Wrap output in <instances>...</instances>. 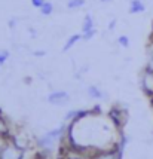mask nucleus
<instances>
[{"label": "nucleus", "mask_w": 153, "mask_h": 159, "mask_svg": "<svg viewBox=\"0 0 153 159\" xmlns=\"http://www.w3.org/2000/svg\"><path fill=\"white\" fill-rule=\"evenodd\" d=\"M80 40H83V39H82V33H74V34H71L69 39L65 40V43H64V46L61 51H63V52H69L70 49L73 48L76 43H79Z\"/></svg>", "instance_id": "obj_9"}, {"label": "nucleus", "mask_w": 153, "mask_h": 159, "mask_svg": "<svg viewBox=\"0 0 153 159\" xmlns=\"http://www.w3.org/2000/svg\"><path fill=\"white\" fill-rule=\"evenodd\" d=\"M146 3L143 2V0H131L129 2V9H128V12L131 15H137V14H143V12H146Z\"/></svg>", "instance_id": "obj_8"}, {"label": "nucleus", "mask_w": 153, "mask_h": 159, "mask_svg": "<svg viewBox=\"0 0 153 159\" xmlns=\"http://www.w3.org/2000/svg\"><path fill=\"white\" fill-rule=\"evenodd\" d=\"M39 11H40V14H42L43 16H51V15L54 14L55 7H54V3H52V2H46Z\"/></svg>", "instance_id": "obj_13"}, {"label": "nucleus", "mask_w": 153, "mask_h": 159, "mask_svg": "<svg viewBox=\"0 0 153 159\" xmlns=\"http://www.w3.org/2000/svg\"><path fill=\"white\" fill-rule=\"evenodd\" d=\"M30 2H31V6H33V7H37V9H40V7H42L43 5H45V3L48 2V0H30Z\"/></svg>", "instance_id": "obj_18"}, {"label": "nucleus", "mask_w": 153, "mask_h": 159, "mask_svg": "<svg viewBox=\"0 0 153 159\" xmlns=\"http://www.w3.org/2000/svg\"><path fill=\"white\" fill-rule=\"evenodd\" d=\"M146 69L153 70V39H150L146 46Z\"/></svg>", "instance_id": "obj_11"}, {"label": "nucleus", "mask_w": 153, "mask_h": 159, "mask_svg": "<svg viewBox=\"0 0 153 159\" xmlns=\"http://www.w3.org/2000/svg\"><path fill=\"white\" fill-rule=\"evenodd\" d=\"M116 42H118V45L120 48H129V43H131V42H129V37L126 34H120Z\"/></svg>", "instance_id": "obj_15"}, {"label": "nucleus", "mask_w": 153, "mask_h": 159, "mask_svg": "<svg viewBox=\"0 0 153 159\" xmlns=\"http://www.w3.org/2000/svg\"><path fill=\"white\" fill-rule=\"evenodd\" d=\"M140 86L147 97L153 98V70L144 67V70L140 75Z\"/></svg>", "instance_id": "obj_5"}, {"label": "nucleus", "mask_w": 153, "mask_h": 159, "mask_svg": "<svg viewBox=\"0 0 153 159\" xmlns=\"http://www.w3.org/2000/svg\"><path fill=\"white\" fill-rule=\"evenodd\" d=\"M95 34H97V28L92 30V31H88V33H82V39H83V40H91Z\"/></svg>", "instance_id": "obj_17"}, {"label": "nucleus", "mask_w": 153, "mask_h": 159, "mask_svg": "<svg viewBox=\"0 0 153 159\" xmlns=\"http://www.w3.org/2000/svg\"><path fill=\"white\" fill-rule=\"evenodd\" d=\"M67 128H69V124L63 122L61 125H58L56 128H52V129L46 131L43 135H40V137L37 139V146H39L42 150H46V152L55 149V146L65 137Z\"/></svg>", "instance_id": "obj_1"}, {"label": "nucleus", "mask_w": 153, "mask_h": 159, "mask_svg": "<svg viewBox=\"0 0 153 159\" xmlns=\"http://www.w3.org/2000/svg\"><path fill=\"white\" fill-rule=\"evenodd\" d=\"M85 92H86V95L91 98V100H94V101H103L107 98V94L104 92L103 88H100L98 85H88L86 88H85Z\"/></svg>", "instance_id": "obj_7"}, {"label": "nucleus", "mask_w": 153, "mask_h": 159, "mask_svg": "<svg viewBox=\"0 0 153 159\" xmlns=\"http://www.w3.org/2000/svg\"><path fill=\"white\" fill-rule=\"evenodd\" d=\"M70 100H71V95L65 89H55L49 92L46 97V101L51 106H65L70 103Z\"/></svg>", "instance_id": "obj_4"}, {"label": "nucleus", "mask_w": 153, "mask_h": 159, "mask_svg": "<svg viewBox=\"0 0 153 159\" xmlns=\"http://www.w3.org/2000/svg\"><path fill=\"white\" fill-rule=\"evenodd\" d=\"M92 30H95V21L91 14H86L83 18V22H82V33H88Z\"/></svg>", "instance_id": "obj_10"}, {"label": "nucleus", "mask_w": 153, "mask_h": 159, "mask_svg": "<svg viewBox=\"0 0 153 159\" xmlns=\"http://www.w3.org/2000/svg\"><path fill=\"white\" fill-rule=\"evenodd\" d=\"M16 18H11L9 20V22H7V25H9V28H15V25H16Z\"/></svg>", "instance_id": "obj_20"}, {"label": "nucleus", "mask_w": 153, "mask_h": 159, "mask_svg": "<svg viewBox=\"0 0 153 159\" xmlns=\"http://www.w3.org/2000/svg\"><path fill=\"white\" fill-rule=\"evenodd\" d=\"M101 3H110V2H113V0H100Z\"/></svg>", "instance_id": "obj_23"}, {"label": "nucleus", "mask_w": 153, "mask_h": 159, "mask_svg": "<svg viewBox=\"0 0 153 159\" xmlns=\"http://www.w3.org/2000/svg\"><path fill=\"white\" fill-rule=\"evenodd\" d=\"M0 135L6 137V139L11 137V126H9V122L6 120V118L3 115L0 116Z\"/></svg>", "instance_id": "obj_12"}, {"label": "nucleus", "mask_w": 153, "mask_h": 159, "mask_svg": "<svg viewBox=\"0 0 153 159\" xmlns=\"http://www.w3.org/2000/svg\"><path fill=\"white\" fill-rule=\"evenodd\" d=\"M109 119L111 120V124L115 125L116 129H124V126L126 125L128 119H129V115H128V110L122 106H111L110 110H109Z\"/></svg>", "instance_id": "obj_2"}, {"label": "nucleus", "mask_w": 153, "mask_h": 159, "mask_svg": "<svg viewBox=\"0 0 153 159\" xmlns=\"http://www.w3.org/2000/svg\"><path fill=\"white\" fill-rule=\"evenodd\" d=\"M9 139H6V137H2V135H0V152H2V149H3V146L6 144V141Z\"/></svg>", "instance_id": "obj_22"}, {"label": "nucleus", "mask_w": 153, "mask_h": 159, "mask_svg": "<svg viewBox=\"0 0 153 159\" xmlns=\"http://www.w3.org/2000/svg\"><path fill=\"white\" fill-rule=\"evenodd\" d=\"M24 152L20 146H16L9 139L6 141V144L3 146L2 152H0V159H22L24 158Z\"/></svg>", "instance_id": "obj_3"}, {"label": "nucleus", "mask_w": 153, "mask_h": 159, "mask_svg": "<svg viewBox=\"0 0 153 159\" xmlns=\"http://www.w3.org/2000/svg\"><path fill=\"white\" fill-rule=\"evenodd\" d=\"M150 101H152V107H153V98H150Z\"/></svg>", "instance_id": "obj_24"}, {"label": "nucleus", "mask_w": 153, "mask_h": 159, "mask_svg": "<svg viewBox=\"0 0 153 159\" xmlns=\"http://www.w3.org/2000/svg\"><path fill=\"white\" fill-rule=\"evenodd\" d=\"M9 57H11V52L7 49H0V66H5L6 64Z\"/></svg>", "instance_id": "obj_16"}, {"label": "nucleus", "mask_w": 153, "mask_h": 159, "mask_svg": "<svg viewBox=\"0 0 153 159\" xmlns=\"http://www.w3.org/2000/svg\"><path fill=\"white\" fill-rule=\"evenodd\" d=\"M116 25H118V20H116V18H111V20L109 21V24H107V30H109V31H113V30L116 28Z\"/></svg>", "instance_id": "obj_19"}, {"label": "nucleus", "mask_w": 153, "mask_h": 159, "mask_svg": "<svg viewBox=\"0 0 153 159\" xmlns=\"http://www.w3.org/2000/svg\"><path fill=\"white\" fill-rule=\"evenodd\" d=\"M86 0H67V9L74 11V9H80L85 6Z\"/></svg>", "instance_id": "obj_14"}, {"label": "nucleus", "mask_w": 153, "mask_h": 159, "mask_svg": "<svg viewBox=\"0 0 153 159\" xmlns=\"http://www.w3.org/2000/svg\"><path fill=\"white\" fill-rule=\"evenodd\" d=\"M122 155L124 153L118 147H113V149H106V150H95L91 159H122Z\"/></svg>", "instance_id": "obj_6"}, {"label": "nucleus", "mask_w": 153, "mask_h": 159, "mask_svg": "<svg viewBox=\"0 0 153 159\" xmlns=\"http://www.w3.org/2000/svg\"><path fill=\"white\" fill-rule=\"evenodd\" d=\"M33 55L34 57H45L46 55V51H43V49H40V51H34Z\"/></svg>", "instance_id": "obj_21"}]
</instances>
